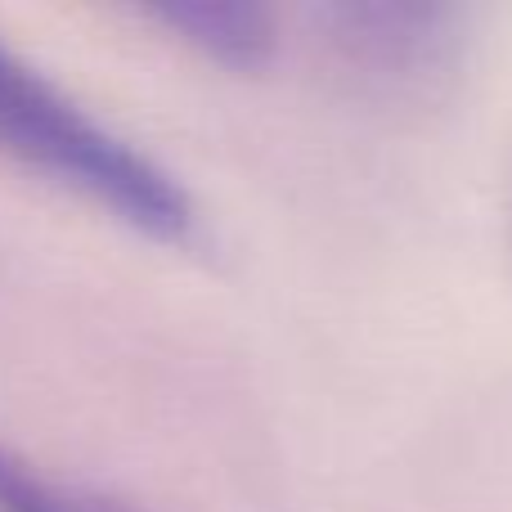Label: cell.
Listing matches in <instances>:
<instances>
[{
    "label": "cell",
    "instance_id": "obj_1",
    "mask_svg": "<svg viewBox=\"0 0 512 512\" xmlns=\"http://www.w3.org/2000/svg\"><path fill=\"white\" fill-rule=\"evenodd\" d=\"M0 153L50 185L95 203L153 243L194 234V198L158 158L81 108L59 81L0 41Z\"/></svg>",
    "mask_w": 512,
    "mask_h": 512
},
{
    "label": "cell",
    "instance_id": "obj_2",
    "mask_svg": "<svg viewBox=\"0 0 512 512\" xmlns=\"http://www.w3.org/2000/svg\"><path fill=\"white\" fill-rule=\"evenodd\" d=\"M167 32H176L189 50L221 63L230 72H256L274 54V14L243 0H176L153 9Z\"/></svg>",
    "mask_w": 512,
    "mask_h": 512
},
{
    "label": "cell",
    "instance_id": "obj_3",
    "mask_svg": "<svg viewBox=\"0 0 512 512\" xmlns=\"http://www.w3.org/2000/svg\"><path fill=\"white\" fill-rule=\"evenodd\" d=\"M342 45L360 68H423L441 45L445 14L441 9H409V5H364L342 9Z\"/></svg>",
    "mask_w": 512,
    "mask_h": 512
},
{
    "label": "cell",
    "instance_id": "obj_4",
    "mask_svg": "<svg viewBox=\"0 0 512 512\" xmlns=\"http://www.w3.org/2000/svg\"><path fill=\"white\" fill-rule=\"evenodd\" d=\"M0 512H117L0 445Z\"/></svg>",
    "mask_w": 512,
    "mask_h": 512
}]
</instances>
